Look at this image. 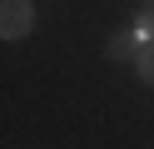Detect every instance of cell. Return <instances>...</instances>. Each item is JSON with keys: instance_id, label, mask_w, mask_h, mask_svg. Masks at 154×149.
Here are the masks:
<instances>
[{"instance_id": "1", "label": "cell", "mask_w": 154, "mask_h": 149, "mask_svg": "<svg viewBox=\"0 0 154 149\" xmlns=\"http://www.w3.org/2000/svg\"><path fill=\"white\" fill-rule=\"evenodd\" d=\"M30 30H35L30 0H0V40H25Z\"/></svg>"}, {"instance_id": "2", "label": "cell", "mask_w": 154, "mask_h": 149, "mask_svg": "<svg viewBox=\"0 0 154 149\" xmlns=\"http://www.w3.org/2000/svg\"><path fill=\"white\" fill-rule=\"evenodd\" d=\"M139 30H134V35H109V45H104V60H114V65H129L134 55H139Z\"/></svg>"}, {"instance_id": "3", "label": "cell", "mask_w": 154, "mask_h": 149, "mask_svg": "<svg viewBox=\"0 0 154 149\" xmlns=\"http://www.w3.org/2000/svg\"><path fill=\"white\" fill-rule=\"evenodd\" d=\"M134 70H139V79H144V85H154V40H144V45H139Z\"/></svg>"}, {"instance_id": "4", "label": "cell", "mask_w": 154, "mask_h": 149, "mask_svg": "<svg viewBox=\"0 0 154 149\" xmlns=\"http://www.w3.org/2000/svg\"><path fill=\"white\" fill-rule=\"evenodd\" d=\"M134 30H139V40H154V0H144L139 15H134Z\"/></svg>"}]
</instances>
